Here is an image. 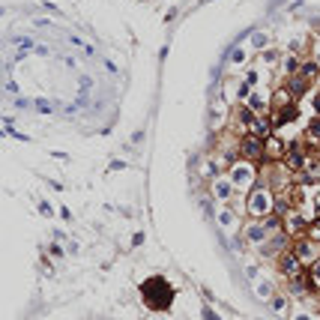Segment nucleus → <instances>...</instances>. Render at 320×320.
<instances>
[{"instance_id": "1", "label": "nucleus", "mask_w": 320, "mask_h": 320, "mask_svg": "<svg viewBox=\"0 0 320 320\" xmlns=\"http://www.w3.org/2000/svg\"><path fill=\"white\" fill-rule=\"evenodd\" d=\"M272 209H275V194L266 189V186H255L252 192L245 194V212L252 219H266V216H272Z\"/></svg>"}, {"instance_id": "2", "label": "nucleus", "mask_w": 320, "mask_h": 320, "mask_svg": "<svg viewBox=\"0 0 320 320\" xmlns=\"http://www.w3.org/2000/svg\"><path fill=\"white\" fill-rule=\"evenodd\" d=\"M144 299H147V305L150 308H168L171 305V299H174V290H171V284L165 278H150L144 284Z\"/></svg>"}, {"instance_id": "3", "label": "nucleus", "mask_w": 320, "mask_h": 320, "mask_svg": "<svg viewBox=\"0 0 320 320\" xmlns=\"http://www.w3.org/2000/svg\"><path fill=\"white\" fill-rule=\"evenodd\" d=\"M227 176H230L234 186L242 189V192H252V189L257 186V171H255L252 162H245V159H240V162L230 165V168H227Z\"/></svg>"}, {"instance_id": "4", "label": "nucleus", "mask_w": 320, "mask_h": 320, "mask_svg": "<svg viewBox=\"0 0 320 320\" xmlns=\"http://www.w3.org/2000/svg\"><path fill=\"white\" fill-rule=\"evenodd\" d=\"M240 159H245V162H266V138H257V135H242L240 141Z\"/></svg>"}, {"instance_id": "5", "label": "nucleus", "mask_w": 320, "mask_h": 320, "mask_svg": "<svg viewBox=\"0 0 320 320\" xmlns=\"http://www.w3.org/2000/svg\"><path fill=\"white\" fill-rule=\"evenodd\" d=\"M293 252H296V257L302 260V266L308 270L311 263L320 260V242H314V240H308V237H302V240L293 242Z\"/></svg>"}, {"instance_id": "6", "label": "nucleus", "mask_w": 320, "mask_h": 320, "mask_svg": "<svg viewBox=\"0 0 320 320\" xmlns=\"http://www.w3.org/2000/svg\"><path fill=\"white\" fill-rule=\"evenodd\" d=\"M284 153H288V141L278 132H272L266 138V162H284Z\"/></svg>"}, {"instance_id": "7", "label": "nucleus", "mask_w": 320, "mask_h": 320, "mask_svg": "<svg viewBox=\"0 0 320 320\" xmlns=\"http://www.w3.org/2000/svg\"><path fill=\"white\" fill-rule=\"evenodd\" d=\"M296 117H299V105H288V108H281V111H272V132H281Z\"/></svg>"}, {"instance_id": "8", "label": "nucleus", "mask_w": 320, "mask_h": 320, "mask_svg": "<svg viewBox=\"0 0 320 320\" xmlns=\"http://www.w3.org/2000/svg\"><path fill=\"white\" fill-rule=\"evenodd\" d=\"M288 290L293 293V296H308L314 288H311V278H308V272H302V275H293V278H288Z\"/></svg>"}, {"instance_id": "9", "label": "nucleus", "mask_w": 320, "mask_h": 320, "mask_svg": "<svg viewBox=\"0 0 320 320\" xmlns=\"http://www.w3.org/2000/svg\"><path fill=\"white\" fill-rule=\"evenodd\" d=\"M288 105H299V102L293 99V93L288 90V87H278V90L272 93V99H270V108L272 111H281V108H288Z\"/></svg>"}, {"instance_id": "10", "label": "nucleus", "mask_w": 320, "mask_h": 320, "mask_svg": "<svg viewBox=\"0 0 320 320\" xmlns=\"http://www.w3.org/2000/svg\"><path fill=\"white\" fill-rule=\"evenodd\" d=\"M284 87H288V90L293 93V99L299 102L302 96H305V93H308V87H311V84H308L305 78H302V75L296 72V75H288V81H284Z\"/></svg>"}, {"instance_id": "11", "label": "nucleus", "mask_w": 320, "mask_h": 320, "mask_svg": "<svg viewBox=\"0 0 320 320\" xmlns=\"http://www.w3.org/2000/svg\"><path fill=\"white\" fill-rule=\"evenodd\" d=\"M302 138H305V144H308L311 150L320 147V117H311V120H308V126H305V132H302Z\"/></svg>"}, {"instance_id": "12", "label": "nucleus", "mask_w": 320, "mask_h": 320, "mask_svg": "<svg viewBox=\"0 0 320 320\" xmlns=\"http://www.w3.org/2000/svg\"><path fill=\"white\" fill-rule=\"evenodd\" d=\"M299 75L305 78L308 84H317V81H320V66H317L314 60H302V66H299Z\"/></svg>"}, {"instance_id": "13", "label": "nucleus", "mask_w": 320, "mask_h": 320, "mask_svg": "<svg viewBox=\"0 0 320 320\" xmlns=\"http://www.w3.org/2000/svg\"><path fill=\"white\" fill-rule=\"evenodd\" d=\"M212 186H216V194H219L222 201L234 198V180H230V176H219V180L212 183Z\"/></svg>"}, {"instance_id": "14", "label": "nucleus", "mask_w": 320, "mask_h": 320, "mask_svg": "<svg viewBox=\"0 0 320 320\" xmlns=\"http://www.w3.org/2000/svg\"><path fill=\"white\" fill-rule=\"evenodd\" d=\"M308 278H311V288H314V293H320V260L308 266Z\"/></svg>"}, {"instance_id": "15", "label": "nucleus", "mask_w": 320, "mask_h": 320, "mask_svg": "<svg viewBox=\"0 0 320 320\" xmlns=\"http://www.w3.org/2000/svg\"><path fill=\"white\" fill-rule=\"evenodd\" d=\"M299 66H302L299 57H288V60H284V72H288V75H296V72H299Z\"/></svg>"}, {"instance_id": "16", "label": "nucleus", "mask_w": 320, "mask_h": 320, "mask_svg": "<svg viewBox=\"0 0 320 320\" xmlns=\"http://www.w3.org/2000/svg\"><path fill=\"white\" fill-rule=\"evenodd\" d=\"M270 305L281 314V311H284V296H272V299H270Z\"/></svg>"}, {"instance_id": "17", "label": "nucleus", "mask_w": 320, "mask_h": 320, "mask_svg": "<svg viewBox=\"0 0 320 320\" xmlns=\"http://www.w3.org/2000/svg\"><path fill=\"white\" fill-rule=\"evenodd\" d=\"M263 60H266V63H275L278 54H275V51H263Z\"/></svg>"}, {"instance_id": "18", "label": "nucleus", "mask_w": 320, "mask_h": 320, "mask_svg": "<svg viewBox=\"0 0 320 320\" xmlns=\"http://www.w3.org/2000/svg\"><path fill=\"white\" fill-rule=\"evenodd\" d=\"M255 48H266V36H263V33H257V36H255Z\"/></svg>"}, {"instance_id": "19", "label": "nucleus", "mask_w": 320, "mask_h": 320, "mask_svg": "<svg viewBox=\"0 0 320 320\" xmlns=\"http://www.w3.org/2000/svg\"><path fill=\"white\" fill-rule=\"evenodd\" d=\"M204 317H207V320H219V317H216V314H212L209 308H204Z\"/></svg>"}]
</instances>
